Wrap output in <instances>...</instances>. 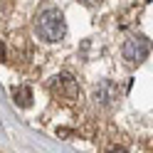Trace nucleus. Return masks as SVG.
<instances>
[{"instance_id": "nucleus-1", "label": "nucleus", "mask_w": 153, "mask_h": 153, "mask_svg": "<svg viewBox=\"0 0 153 153\" xmlns=\"http://www.w3.org/2000/svg\"><path fill=\"white\" fill-rule=\"evenodd\" d=\"M35 35L42 42H50V45L62 42L64 35H67V22H64L62 10H57V7L40 10V15L35 17Z\"/></svg>"}, {"instance_id": "nucleus-2", "label": "nucleus", "mask_w": 153, "mask_h": 153, "mask_svg": "<svg viewBox=\"0 0 153 153\" xmlns=\"http://www.w3.org/2000/svg\"><path fill=\"white\" fill-rule=\"evenodd\" d=\"M148 54H151V40L143 37V35H128L126 40H123V45H121V57L131 67L141 64Z\"/></svg>"}, {"instance_id": "nucleus-3", "label": "nucleus", "mask_w": 153, "mask_h": 153, "mask_svg": "<svg viewBox=\"0 0 153 153\" xmlns=\"http://www.w3.org/2000/svg\"><path fill=\"white\" fill-rule=\"evenodd\" d=\"M50 89L57 99H62V101H74V99H79V84H76V79L72 74H59V76H54V79L50 82Z\"/></svg>"}, {"instance_id": "nucleus-4", "label": "nucleus", "mask_w": 153, "mask_h": 153, "mask_svg": "<svg viewBox=\"0 0 153 153\" xmlns=\"http://www.w3.org/2000/svg\"><path fill=\"white\" fill-rule=\"evenodd\" d=\"M119 97H121V91H119V87L114 82H101L99 87L94 89V101L101 104V106H111V104H116Z\"/></svg>"}, {"instance_id": "nucleus-5", "label": "nucleus", "mask_w": 153, "mask_h": 153, "mask_svg": "<svg viewBox=\"0 0 153 153\" xmlns=\"http://www.w3.org/2000/svg\"><path fill=\"white\" fill-rule=\"evenodd\" d=\"M13 99H15L17 106H30V104H32V89L25 87V84H22V87H15L13 89Z\"/></svg>"}, {"instance_id": "nucleus-6", "label": "nucleus", "mask_w": 153, "mask_h": 153, "mask_svg": "<svg viewBox=\"0 0 153 153\" xmlns=\"http://www.w3.org/2000/svg\"><path fill=\"white\" fill-rule=\"evenodd\" d=\"M79 3H84L87 7H97V5L101 3V0H79Z\"/></svg>"}, {"instance_id": "nucleus-7", "label": "nucleus", "mask_w": 153, "mask_h": 153, "mask_svg": "<svg viewBox=\"0 0 153 153\" xmlns=\"http://www.w3.org/2000/svg\"><path fill=\"white\" fill-rule=\"evenodd\" d=\"M3 59H5V45L0 42V62H3Z\"/></svg>"}, {"instance_id": "nucleus-8", "label": "nucleus", "mask_w": 153, "mask_h": 153, "mask_svg": "<svg viewBox=\"0 0 153 153\" xmlns=\"http://www.w3.org/2000/svg\"><path fill=\"white\" fill-rule=\"evenodd\" d=\"M111 153H126V151H123V148H114Z\"/></svg>"}]
</instances>
